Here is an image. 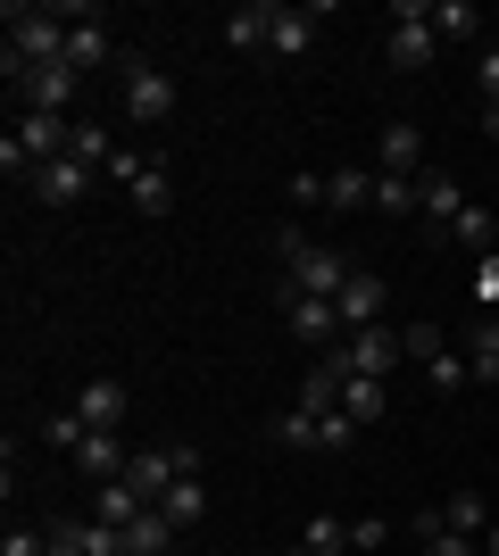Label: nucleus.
<instances>
[{"instance_id": "obj_1", "label": "nucleus", "mask_w": 499, "mask_h": 556, "mask_svg": "<svg viewBox=\"0 0 499 556\" xmlns=\"http://www.w3.org/2000/svg\"><path fill=\"white\" fill-rule=\"evenodd\" d=\"M67 34H75L67 9H17L9 0V50H0V67H59Z\"/></svg>"}, {"instance_id": "obj_2", "label": "nucleus", "mask_w": 499, "mask_h": 556, "mask_svg": "<svg viewBox=\"0 0 499 556\" xmlns=\"http://www.w3.org/2000/svg\"><path fill=\"white\" fill-rule=\"evenodd\" d=\"M341 282H350V257L309 241V250L284 266V300H341Z\"/></svg>"}, {"instance_id": "obj_3", "label": "nucleus", "mask_w": 499, "mask_h": 556, "mask_svg": "<svg viewBox=\"0 0 499 556\" xmlns=\"http://www.w3.org/2000/svg\"><path fill=\"white\" fill-rule=\"evenodd\" d=\"M0 75H9V92H25L34 116H67V100L84 92V75H75L67 59H59V67H0Z\"/></svg>"}, {"instance_id": "obj_4", "label": "nucleus", "mask_w": 499, "mask_h": 556, "mask_svg": "<svg viewBox=\"0 0 499 556\" xmlns=\"http://www.w3.org/2000/svg\"><path fill=\"white\" fill-rule=\"evenodd\" d=\"M433 50H441V34H433V0H400L391 9V67H433Z\"/></svg>"}, {"instance_id": "obj_5", "label": "nucleus", "mask_w": 499, "mask_h": 556, "mask_svg": "<svg viewBox=\"0 0 499 556\" xmlns=\"http://www.w3.org/2000/svg\"><path fill=\"white\" fill-rule=\"evenodd\" d=\"M458 216H466V191H458V175H441V166H433L425 184H416V225H425V241H450Z\"/></svg>"}, {"instance_id": "obj_6", "label": "nucleus", "mask_w": 499, "mask_h": 556, "mask_svg": "<svg viewBox=\"0 0 499 556\" xmlns=\"http://www.w3.org/2000/svg\"><path fill=\"white\" fill-rule=\"evenodd\" d=\"M125 116H134V125L175 116V84H166L159 67H134V59H125Z\"/></svg>"}, {"instance_id": "obj_7", "label": "nucleus", "mask_w": 499, "mask_h": 556, "mask_svg": "<svg viewBox=\"0 0 499 556\" xmlns=\"http://www.w3.org/2000/svg\"><path fill=\"white\" fill-rule=\"evenodd\" d=\"M375 175H408V184L425 175V134H416L408 116H391V125H383V141H375Z\"/></svg>"}, {"instance_id": "obj_8", "label": "nucleus", "mask_w": 499, "mask_h": 556, "mask_svg": "<svg viewBox=\"0 0 499 556\" xmlns=\"http://www.w3.org/2000/svg\"><path fill=\"white\" fill-rule=\"evenodd\" d=\"M84 184H92V166H84V159H50V166H34V175H25V191H34L42 208H75V200H84Z\"/></svg>"}, {"instance_id": "obj_9", "label": "nucleus", "mask_w": 499, "mask_h": 556, "mask_svg": "<svg viewBox=\"0 0 499 556\" xmlns=\"http://www.w3.org/2000/svg\"><path fill=\"white\" fill-rule=\"evenodd\" d=\"M284 325L300 332L316 357H325V349H341V307H333V300H284Z\"/></svg>"}, {"instance_id": "obj_10", "label": "nucleus", "mask_w": 499, "mask_h": 556, "mask_svg": "<svg viewBox=\"0 0 499 556\" xmlns=\"http://www.w3.org/2000/svg\"><path fill=\"white\" fill-rule=\"evenodd\" d=\"M383 300H391V282H383V275H350V282H341V300H333V307H341V332L383 325Z\"/></svg>"}, {"instance_id": "obj_11", "label": "nucleus", "mask_w": 499, "mask_h": 556, "mask_svg": "<svg viewBox=\"0 0 499 556\" xmlns=\"http://www.w3.org/2000/svg\"><path fill=\"white\" fill-rule=\"evenodd\" d=\"M341 349H350V374H375V382H383V374H391V366L408 357V349H400V332H391V325H366V332H350Z\"/></svg>"}, {"instance_id": "obj_12", "label": "nucleus", "mask_w": 499, "mask_h": 556, "mask_svg": "<svg viewBox=\"0 0 499 556\" xmlns=\"http://www.w3.org/2000/svg\"><path fill=\"white\" fill-rule=\"evenodd\" d=\"M67 134H75L67 116H34V109H25V116H17V134H9V141H17V150H25L34 166H50V159H67Z\"/></svg>"}, {"instance_id": "obj_13", "label": "nucleus", "mask_w": 499, "mask_h": 556, "mask_svg": "<svg viewBox=\"0 0 499 556\" xmlns=\"http://www.w3.org/2000/svg\"><path fill=\"white\" fill-rule=\"evenodd\" d=\"M316 17H325V0H309V9H275V25H266V50H275V59H300V50L316 42Z\"/></svg>"}, {"instance_id": "obj_14", "label": "nucleus", "mask_w": 499, "mask_h": 556, "mask_svg": "<svg viewBox=\"0 0 499 556\" xmlns=\"http://www.w3.org/2000/svg\"><path fill=\"white\" fill-rule=\"evenodd\" d=\"M75 416L92 424V432H117V424H125V382H117V374H92L84 399H75Z\"/></svg>"}, {"instance_id": "obj_15", "label": "nucleus", "mask_w": 499, "mask_h": 556, "mask_svg": "<svg viewBox=\"0 0 499 556\" xmlns=\"http://www.w3.org/2000/svg\"><path fill=\"white\" fill-rule=\"evenodd\" d=\"M109 59H117V42H109L100 9H92V17H75V34H67V67H75V75H92V67H109Z\"/></svg>"}, {"instance_id": "obj_16", "label": "nucleus", "mask_w": 499, "mask_h": 556, "mask_svg": "<svg viewBox=\"0 0 499 556\" xmlns=\"http://www.w3.org/2000/svg\"><path fill=\"white\" fill-rule=\"evenodd\" d=\"M75 465H84V482H117V473H125L134 457H125V441H117V432H84Z\"/></svg>"}, {"instance_id": "obj_17", "label": "nucleus", "mask_w": 499, "mask_h": 556, "mask_svg": "<svg viewBox=\"0 0 499 556\" xmlns=\"http://www.w3.org/2000/svg\"><path fill=\"white\" fill-rule=\"evenodd\" d=\"M266 25H275V0H241L234 17H225V42L234 50H266Z\"/></svg>"}, {"instance_id": "obj_18", "label": "nucleus", "mask_w": 499, "mask_h": 556, "mask_svg": "<svg viewBox=\"0 0 499 556\" xmlns=\"http://www.w3.org/2000/svg\"><path fill=\"white\" fill-rule=\"evenodd\" d=\"M166 548H175V523H166L159 507H142L125 523V556H166Z\"/></svg>"}, {"instance_id": "obj_19", "label": "nucleus", "mask_w": 499, "mask_h": 556, "mask_svg": "<svg viewBox=\"0 0 499 556\" xmlns=\"http://www.w3.org/2000/svg\"><path fill=\"white\" fill-rule=\"evenodd\" d=\"M159 515H166V523H175V532H191V523L209 515V490H200V473H184V482L166 490V498H159Z\"/></svg>"}, {"instance_id": "obj_20", "label": "nucleus", "mask_w": 499, "mask_h": 556, "mask_svg": "<svg viewBox=\"0 0 499 556\" xmlns=\"http://www.w3.org/2000/svg\"><path fill=\"white\" fill-rule=\"evenodd\" d=\"M383 407H391V399H383L375 374H350V382H341V416H350V424H375Z\"/></svg>"}, {"instance_id": "obj_21", "label": "nucleus", "mask_w": 499, "mask_h": 556, "mask_svg": "<svg viewBox=\"0 0 499 556\" xmlns=\"http://www.w3.org/2000/svg\"><path fill=\"white\" fill-rule=\"evenodd\" d=\"M416 548H425V556H483L475 540H466V532H450L441 515H416Z\"/></svg>"}, {"instance_id": "obj_22", "label": "nucleus", "mask_w": 499, "mask_h": 556, "mask_svg": "<svg viewBox=\"0 0 499 556\" xmlns=\"http://www.w3.org/2000/svg\"><path fill=\"white\" fill-rule=\"evenodd\" d=\"M67 159H84V166H109V159H117V141H109V125H92V116H75V134H67Z\"/></svg>"}, {"instance_id": "obj_23", "label": "nucleus", "mask_w": 499, "mask_h": 556, "mask_svg": "<svg viewBox=\"0 0 499 556\" xmlns=\"http://www.w3.org/2000/svg\"><path fill=\"white\" fill-rule=\"evenodd\" d=\"M134 515H142V498H134L125 482H100V490H92V523H117V532H125Z\"/></svg>"}, {"instance_id": "obj_24", "label": "nucleus", "mask_w": 499, "mask_h": 556, "mask_svg": "<svg viewBox=\"0 0 499 556\" xmlns=\"http://www.w3.org/2000/svg\"><path fill=\"white\" fill-rule=\"evenodd\" d=\"M433 34H441V42H475L483 17L466 9V0H433Z\"/></svg>"}, {"instance_id": "obj_25", "label": "nucleus", "mask_w": 499, "mask_h": 556, "mask_svg": "<svg viewBox=\"0 0 499 556\" xmlns=\"http://www.w3.org/2000/svg\"><path fill=\"white\" fill-rule=\"evenodd\" d=\"M325 200L333 208H366V200H375V175H366V166H341V175H325Z\"/></svg>"}, {"instance_id": "obj_26", "label": "nucleus", "mask_w": 499, "mask_h": 556, "mask_svg": "<svg viewBox=\"0 0 499 556\" xmlns=\"http://www.w3.org/2000/svg\"><path fill=\"white\" fill-rule=\"evenodd\" d=\"M466 366L483 382H499V316H475V341H466Z\"/></svg>"}, {"instance_id": "obj_27", "label": "nucleus", "mask_w": 499, "mask_h": 556, "mask_svg": "<svg viewBox=\"0 0 499 556\" xmlns=\"http://www.w3.org/2000/svg\"><path fill=\"white\" fill-rule=\"evenodd\" d=\"M134 208H142V216H166V208H175V184H166V166H142V175H134Z\"/></svg>"}, {"instance_id": "obj_28", "label": "nucleus", "mask_w": 499, "mask_h": 556, "mask_svg": "<svg viewBox=\"0 0 499 556\" xmlns=\"http://www.w3.org/2000/svg\"><path fill=\"white\" fill-rule=\"evenodd\" d=\"M416 184H425V175H416ZM416 184H408V175H375V208L383 216H416Z\"/></svg>"}, {"instance_id": "obj_29", "label": "nucleus", "mask_w": 499, "mask_h": 556, "mask_svg": "<svg viewBox=\"0 0 499 556\" xmlns=\"http://www.w3.org/2000/svg\"><path fill=\"white\" fill-rule=\"evenodd\" d=\"M441 523H450V532H466V540H483V490H450Z\"/></svg>"}, {"instance_id": "obj_30", "label": "nucleus", "mask_w": 499, "mask_h": 556, "mask_svg": "<svg viewBox=\"0 0 499 556\" xmlns=\"http://www.w3.org/2000/svg\"><path fill=\"white\" fill-rule=\"evenodd\" d=\"M309 548L316 556H341V548H358V532L341 523V515H309Z\"/></svg>"}, {"instance_id": "obj_31", "label": "nucleus", "mask_w": 499, "mask_h": 556, "mask_svg": "<svg viewBox=\"0 0 499 556\" xmlns=\"http://www.w3.org/2000/svg\"><path fill=\"white\" fill-rule=\"evenodd\" d=\"M400 349H408V357H416V366H433V357H441V349H450V341H441V325H433V316H416V325L400 332Z\"/></svg>"}, {"instance_id": "obj_32", "label": "nucleus", "mask_w": 499, "mask_h": 556, "mask_svg": "<svg viewBox=\"0 0 499 556\" xmlns=\"http://www.w3.org/2000/svg\"><path fill=\"white\" fill-rule=\"evenodd\" d=\"M450 241H466L475 257H491V250H499V241H491V208H466V216L450 225Z\"/></svg>"}, {"instance_id": "obj_33", "label": "nucleus", "mask_w": 499, "mask_h": 556, "mask_svg": "<svg viewBox=\"0 0 499 556\" xmlns=\"http://www.w3.org/2000/svg\"><path fill=\"white\" fill-rule=\"evenodd\" d=\"M266 432H275L284 448H316V416H309V407H291V416H275Z\"/></svg>"}, {"instance_id": "obj_34", "label": "nucleus", "mask_w": 499, "mask_h": 556, "mask_svg": "<svg viewBox=\"0 0 499 556\" xmlns=\"http://www.w3.org/2000/svg\"><path fill=\"white\" fill-rule=\"evenodd\" d=\"M84 432H92V424L75 416V407H67V416H42V441H50V448H67V457L84 448Z\"/></svg>"}, {"instance_id": "obj_35", "label": "nucleus", "mask_w": 499, "mask_h": 556, "mask_svg": "<svg viewBox=\"0 0 499 556\" xmlns=\"http://www.w3.org/2000/svg\"><path fill=\"white\" fill-rule=\"evenodd\" d=\"M350 441H358V424L341 416V407H333V416H316V448H325V457H341Z\"/></svg>"}, {"instance_id": "obj_36", "label": "nucleus", "mask_w": 499, "mask_h": 556, "mask_svg": "<svg viewBox=\"0 0 499 556\" xmlns=\"http://www.w3.org/2000/svg\"><path fill=\"white\" fill-rule=\"evenodd\" d=\"M475 307H483V316H499V250L475 257Z\"/></svg>"}, {"instance_id": "obj_37", "label": "nucleus", "mask_w": 499, "mask_h": 556, "mask_svg": "<svg viewBox=\"0 0 499 556\" xmlns=\"http://www.w3.org/2000/svg\"><path fill=\"white\" fill-rule=\"evenodd\" d=\"M433 391H466V374H475V366H466V357H450V349H441V357H433Z\"/></svg>"}, {"instance_id": "obj_38", "label": "nucleus", "mask_w": 499, "mask_h": 556, "mask_svg": "<svg viewBox=\"0 0 499 556\" xmlns=\"http://www.w3.org/2000/svg\"><path fill=\"white\" fill-rule=\"evenodd\" d=\"M0 556H50V532H9V540H0Z\"/></svg>"}, {"instance_id": "obj_39", "label": "nucleus", "mask_w": 499, "mask_h": 556, "mask_svg": "<svg viewBox=\"0 0 499 556\" xmlns=\"http://www.w3.org/2000/svg\"><path fill=\"white\" fill-rule=\"evenodd\" d=\"M50 556H84V523H50Z\"/></svg>"}, {"instance_id": "obj_40", "label": "nucleus", "mask_w": 499, "mask_h": 556, "mask_svg": "<svg viewBox=\"0 0 499 556\" xmlns=\"http://www.w3.org/2000/svg\"><path fill=\"white\" fill-rule=\"evenodd\" d=\"M300 250H309V232H300V225H284V232H275V266H291Z\"/></svg>"}, {"instance_id": "obj_41", "label": "nucleus", "mask_w": 499, "mask_h": 556, "mask_svg": "<svg viewBox=\"0 0 499 556\" xmlns=\"http://www.w3.org/2000/svg\"><path fill=\"white\" fill-rule=\"evenodd\" d=\"M475 92L499 100V50H483V67H475Z\"/></svg>"}, {"instance_id": "obj_42", "label": "nucleus", "mask_w": 499, "mask_h": 556, "mask_svg": "<svg viewBox=\"0 0 499 556\" xmlns=\"http://www.w3.org/2000/svg\"><path fill=\"white\" fill-rule=\"evenodd\" d=\"M483 134H499V100H483Z\"/></svg>"}, {"instance_id": "obj_43", "label": "nucleus", "mask_w": 499, "mask_h": 556, "mask_svg": "<svg viewBox=\"0 0 499 556\" xmlns=\"http://www.w3.org/2000/svg\"><path fill=\"white\" fill-rule=\"evenodd\" d=\"M284 556H316V548H309V540H300V548H284Z\"/></svg>"}, {"instance_id": "obj_44", "label": "nucleus", "mask_w": 499, "mask_h": 556, "mask_svg": "<svg viewBox=\"0 0 499 556\" xmlns=\"http://www.w3.org/2000/svg\"><path fill=\"white\" fill-rule=\"evenodd\" d=\"M491 556H499V523H491Z\"/></svg>"}]
</instances>
